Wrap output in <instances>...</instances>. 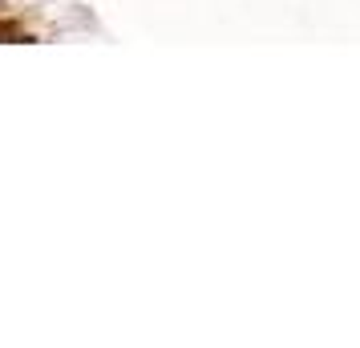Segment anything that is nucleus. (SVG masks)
<instances>
[{"mask_svg":"<svg viewBox=\"0 0 360 348\" xmlns=\"http://www.w3.org/2000/svg\"><path fill=\"white\" fill-rule=\"evenodd\" d=\"M0 41H29V33L13 20H0Z\"/></svg>","mask_w":360,"mask_h":348,"instance_id":"nucleus-1","label":"nucleus"}]
</instances>
